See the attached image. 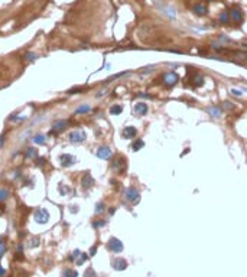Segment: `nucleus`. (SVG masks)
Returning a JSON list of instances; mask_svg holds the SVG:
<instances>
[{"mask_svg":"<svg viewBox=\"0 0 247 277\" xmlns=\"http://www.w3.org/2000/svg\"><path fill=\"white\" fill-rule=\"evenodd\" d=\"M95 251H97V247L94 245V247H91V250H90V256H94L95 254Z\"/></svg>","mask_w":247,"mask_h":277,"instance_id":"nucleus-40","label":"nucleus"},{"mask_svg":"<svg viewBox=\"0 0 247 277\" xmlns=\"http://www.w3.org/2000/svg\"><path fill=\"white\" fill-rule=\"evenodd\" d=\"M18 251H23V245H18Z\"/></svg>","mask_w":247,"mask_h":277,"instance_id":"nucleus-44","label":"nucleus"},{"mask_svg":"<svg viewBox=\"0 0 247 277\" xmlns=\"http://www.w3.org/2000/svg\"><path fill=\"white\" fill-rule=\"evenodd\" d=\"M122 111H123V107L119 105V104H116V105H113V107L110 108V113H111L113 116H119Z\"/></svg>","mask_w":247,"mask_h":277,"instance_id":"nucleus-22","label":"nucleus"},{"mask_svg":"<svg viewBox=\"0 0 247 277\" xmlns=\"http://www.w3.org/2000/svg\"><path fill=\"white\" fill-rule=\"evenodd\" d=\"M84 277H97V276H95V273H94L93 268H87L85 273H84Z\"/></svg>","mask_w":247,"mask_h":277,"instance_id":"nucleus-30","label":"nucleus"},{"mask_svg":"<svg viewBox=\"0 0 247 277\" xmlns=\"http://www.w3.org/2000/svg\"><path fill=\"white\" fill-rule=\"evenodd\" d=\"M35 221L38 224H46L49 221V214L46 209H38L35 212Z\"/></svg>","mask_w":247,"mask_h":277,"instance_id":"nucleus-5","label":"nucleus"},{"mask_svg":"<svg viewBox=\"0 0 247 277\" xmlns=\"http://www.w3.org/2000/svg\"><path fill=\"white\" fill-rule=\"evenodd\" d=\"M208 1H214V0H208Z\"/></svg>","mask_w":247,"mask_h":277,"instance_id":"nucleus-45","label":"nucleus"},{"mask_svg":"<svg viewBox=\"0 0 247 277\" xmlns=\"http://www.w3.org/2000/svg\"><path fill=\"white\" fill-rule=\"evenodd\" d=\"M103 211H104V204H103V202L97 204V207H95V212L100 214V212H103Z\"/></svg>","mask_w":247,"mask_h":277,"instance_id":"nucleus-34","label":"nucleus"},{"mask_svg":"<svg viewBox=\"0 0 247 277\" xmlns=\"http://www.w3.org/2000/svg\"><path fill=\"white\" fill-rule=\"evenodd\" d=\"M3 141H4V136H1V137H0V147L3 146Z\"/></svg>","mask_w":247,"mask_h":277,"instance_id":"nucleus-43","label":"nucleus"},{"mask_svg":"<svg viewBox=\"0 0 247 277\" xmlns=\"http://www.w3.org/2000/svg\"><path fill=\"white\" fill-rule=\"evenodd\" d=\"M111 168H113V170H116V172L122 173L126 170V160H124V157H116L113 162H111Z\"/></svg>","mask_w":247,"mask_h":277,"instance_id":"nucleus-3","label":"nucleus"},{"mask_svg":"<svg viewBox=\"0 0 247 277\" xmlns=\"http://www.w3.org/2000/svg\"><path fill=\"white\" fill-rule=\"evenodd\" d=\"M36 156H38V150H36L35 147H28L26 149V157L28 159H33Z\"/></svg>","mask_w":247,"mask_h":277,"instance_id":"nucleus-21","label":"nucleus"},{"mask_svg":"<svg viewBox=\"0 0 247 277\" xmlns=\"http://www.w3.org/2000/svg\"><path fill=\"white\" fill-rule=\"evenodd\" d=\"M143 146H144V141H143L142 138H137V140L132 144V150H133V152H137V150H140Z\"/></svg>","mask_w":247,"mask_h":277,"instance_id":"nucleus-19","label":"nucleus"},{"mask_svg":"<svg viewBox=\"0 0 247 277\" xmlns=\"http://www.w3.org/2000/svg\"><path fill=\"white\" fill-rule=\"evenodd\" d=\"M234 55H236L238 59H247V53H246V52H234Z\"/></svg>","mask_w":247,"mask_h":277,"instance_id":"nucleus-33","label":"nucleus"},{"mask_svg":"<svg viewBox=\"0 0 247 277\" xmlns=\"http://www.w3.org/2000/svg\"><path fill=\"white\" fill-rule=\"evenodd\" d=\"M178 81H179V75H178L177 72H168V74L163 75V82H165L166 87L175 85Z\"/></svg>","mask_w":247,"mask_h":277,"instance_id":"nucleus-4","label":"nucleus"},{"mask_svg":"<svg viewBox=\"0 0 247 277\" xmlns=\"http://www.w3.org/2000/svg\"><path fill=\"white\" fill-rule=\"evenodd\" d=\"M68 138L72 143H83L85 138H87V134L83 131V130H74L68 134Z\"/></svg>","mask_w":247,"mask_h":277,"instance_id":"nucleus-2","label":"nucleus"},{"mask_svg":"<svg viewBox=\"0 0 247 277\" xmlns=\"http://www.w3.org/2000/svg\"><path fill=\"white\" fill-rule=\"evenodd\" d=\"M189 81H191V84H192L194 87H199V85H202V84H204V78H202L199 74H195V75H192Z\"/></svg>","mask_w":247,"mask_h":277,"instance_id":"nucleus-17","label":"nucleus"},{"mask_svg":"<svg viewBox=\"0 0 247 277\" xmlns=\"http://www.w3.org/2000/svg\"><path fill=\"white\" fill-rule=\"evenodd\" d=\"M135 113L137 116H144L147 113V104L146 103H137L135 104Z\"/></svg>","mask_w":247,"mask_h":277,"instance_id":"nucleus-15","label":"nucleus"},{"mask_svg":"<svg viewBox=\"0 0 247 277\" xmlns=\"http://www.w3.org/2000/svg\"><path fill=\"white\" fill-rule=\"evenodd\" d=\"M220 23H224V25H227L230 22V12H223L221 15H220Z\"/></svg>","mask_w":247,"mask_h":277,"instance_id":"nucleus-20","label":"nucleus"},{"mask_svg":"<svg viewBox=\"0 0 247 277\" xmlns=\"http://www.w3.org/2000/svg\"><path fill=\"white\" fill-rule=\"evenodd\" d=\"M7 196H9V190L4 189V188H0V201L7 199Z\"/></svg>","mask_w":247,"mask_h":277,"instance_id":"nucleus-27","label":"nucleus"},{"mask_svg":"<svg viewBox=\"0 0 247 277\" xmlns=\"http://www.w3.org/2000/svg\"><path fill=\"white\" fill-rule=\"evenodd\" d=\"M136 134H137V130H136V127H133V126L124 127L123 131H122V136H123L124 138H133Z\"/></svg>","mask_w":247,"mask_h":277,"instance_id":"nucleus-9","label":"nucleus"},{"mask_svg":"<svg viewBox=\"0 0 247 277\" xmlns=\"http://www.w3.org/2000/svg\"><path fill=\"white\" fill-rule=\"evenodd\" d=\"M113 268L114 270H124L126 267H127V263H126V260H123V259H116V260H113Z\"/></svg>","mask_w":247,"mask_h":277,"instance_id":"nucleus-16","label":"nucleus"},{"mask_svg":"<svg viewBox=\"0 0 247 277\" xmlns=\"http://www.w3.org/2000/svg\"><path fill=\"white\" fill-rule=\"evenodd\" d=\"M223 108L227 110V111H231V110H234V104L230 103V101H226V103H223Z\"/></svg>","mask_w":247,"mask_h":277,"instance_id":"nucleus-28","label":"nucleus"},{"mask_svg":"<svg viewBox=\"0 0 247 277\" xmlns=\"http://www.w3.org/2000/svg\"><path fill=\"white\" fill-rule=\"evenodd\" d=\"M163 13H165V15H168L169 17H172V19L177 16V13H175V10H174L172 7H163Z\"/></svg>","mask_w":247,"mask_h":277,"instance_id":"nucleus-25","label":"nucleus"},{"mask_svg":"<svg viewBox=\"0 0 247 277\" xmlns=\"http://www.w3.org/2000/svg\"><path fill=\"white\" fill-rule=\"evenodd\" d=\"M23 58H25L26 61H35L38 56H36V53H33V52H26V53L23 55Z\"/></svg>","mask_w":247,"mask_h":277,"instance_id":"nucleus-26","label":"nucleus"},{"mask_svg":"<svg viewBox=\"0 0 247 277\" xmlns=\"http://www.w3.org/2000/svg\"><path fill=\"white\" fill-rule=\"evenodd\" d=\"M4 253H6V244H4L3 240H0V257H1Z\"/></svg>","mask_w":247,"mask_h":277,"instance_id":"nucleus-31","label":"nucleus"},{"mask_svg":"<svg viewBox=\"0 0 247 277\" xmlns=\"http://www.w3.org/2000/svg\"><path fill=\"white\" fill-rule=\"evenodd\" d=\"M207 113H208L211 117H214V119H220V117H221V108H220V107H215V105L207 107Z\"/></svg>","mask_w":247,"mask_h":277,"instance_id":"nucleus-14","label":"nucleus"},{"mask_svg":"<svg viewBox=\"0 0 247 277\" xmlns=\"http://www.w3.org/2000/svg\"><path fill=\"white\" fill-rule=\"evenodd\" d=\"M97 157L100 159H104V160H108L111 157V149L108 146H101L97 149Z\"/></svg>","mask_w":247,"mask_h":277,"instance_id":"nucleus-8","label":"nucleus"},{"mask_svg":"<svg viewBox=\"0 0 247 277\" xmlns=\"http://www.w3.org/2000/svg\"><path fill=\"white\" fill-rule=\"evenodd\" d=\"M78 91H83V88H72V89L68 91V94H77Z\"/></svg>","mask_w":247,"mask_h":277,"instance_id":"nucleus-38","label":"nucleus"},{"mask_svg":"<svg viewBox=\"0 0 247 277\" xmlns=\"http://www.w3.org/2000/svg\"><path fill=\"white\" fill-rule=\"evenodd\" d=\"M32 140L36 144H45V136H42V134H35L32 137Z\"/></svg>","mask_w":247,"mask_h":277,"instance_id":"nucleus-24","label":"nucleus"},{"mask_svg":"<svg viewBox=\"0 0 247 277\" xmlns=\"http://www.w3.org/2000/svg\"><path fill=\"white\" fill-rule=\"evenodd\" d=\"M220 42H224V43H234L228 36H226V35H224V36H220Z\"/></svg>","mask_w":247,"mask_h":277,"instance_id":"nucleus-32","label":"nucleus"},{"mask_svg":"<svg viewBox=\"0 0 247 277\" xmlns=\"http://www.w3.org/2000/svg\"><path fill=\"white\" fill-rule=\"evenodd\" d=\"M139 97H142V98H153L152 95H149V94H137Z\"/></svg>","mask_w":247,"mask_h":277,"instance_id":"nucleus-41","label":"nucleus"},{"mask_svg":"<svg viewBox=\"0 0 247 277\" xmlns=\"http://www.w3.org/2000/svg\"><path fill=\"white\" fill-rule=\"evenodd\" d=\"M85 260H87V256L81 253V254L78 256V260H77V264H78V266H81V264H83V263H84Z\"/></svg>","mask_w":247,"mask_h":277,"instance_id":"nucleus-29","label":"nucleus"},{"mask_svg":"<svg viewBox=\"0 0 247 277\" xmlns=\"http://www.w3.org/2000/svg\"><path fill=\"white\" fill-rule=\"evenodd\" d=\"M129 74H132L130 71H124V72H119V74H114L113 77H110L108 80H107V82H111L113 80H117V78H122V77H124V75H129Z\"/></svg>","mask_w":247,"mask_h":277,"instance_id":"nucleus-23","label":"nucleus"},{"mask_svg":"<svg viewBox=\"0 0 247 277\" xmlns=\"http://www.w3.org/2000/svg\"><path fill=\"white\" fill-rule=\"evenodd\" d=\"M107 248H108L110 251H113V253H120V251L123 250V244H122L120 240H117V238H111V240L108 241V244H107Z\"/></svg>","mask_w":247,"mask_h":277,"instance_id":"nucleus-7","label":"nucleus"},{"mask_svg":"<svg viewBox=\"0 0 247 277\" xmlns=\"http://www.w3.org/2000/svg\"><path fill=\"white\" fill-rule=\"evenodd\" d=\"M93 185H94V179H93V176H91L90 173H85V175L83 176V179H81V186H83L84 189H90Z\"/></svg>","mask_w":247,"mask_h":277,"instance_id":"nucleus-12","label":"nucleus"},{"mask_svg":"<svg viewBox=\"0 0 247 277\" xmlns=\"http://www.w3.org/2000/svg\"><path fill=\"white\" fill-rule=\"evenodd\" d=\"M90 110H91V105H90V104H83V105H80V107L75 110V116H77V114H85V113H88Z\"/></svg>","mask_w":247,"mask_h":277,"instance_id":"nucleus-18","label":"nucleus"},{"mask_svg":"<svg viewBox=\"0 0 247 277\" xmlns=\"http://www.w3.org/2000/svg\"><path fill=\"white\" fill-rule=\"evenodd\" d=\"M39 245V238H32L31 240V247H38Z\"/></svg>","mask_w":247,"mask_h":277,"instance_id":"nucleus-36","label":"nucleus"},{"mask_svg":"<svg viewBox=\"0 0 247 277\" xmlns=\"http://www.w3.org/2000/svg\"><path fill=\"white\" fill-rule=\"evenodd\" d=\"M192 12H194L195 15H198V16H205L207 12H208V9H207V6L204 3H196L192 7Z\"/></svg>","mask_w":247,"mask_h":277,"instance_id":"nucleus-11","label":"nucleus"},{"mask_svg":"<svg viewBox=\"0 0 247 277\" xmlns=\"http://www.w3.org/2000/svg\"><path fill=\"white\" fill-rule=\"evenodd\" d=\"M94 227H103V225H106V221H97V222H94Z\"/></svg>","mask_w":247,"mask_h":277,"instance_id":"nucleus-39","label":"nucleus"},{"mask_svg":"<svg viewBox=\"0 0 247 277\" xmlns=\"http://www.w3.org/2000/svg\"><path fill=\"white\" fill-rule=\"evenodd\" d=\"M68 124H70V120H56L52 123V129L53 130H56V131H61V130H64L65 127H68Z\"/></svg>","mask_w":247,"mask_h":277,"instance_id":"nucleus-13","label":"nucleus"},{"mask_svg":"<svg viewBox=\"0 0 247 277\" xmlns=\"http://www.w3.org/2000/svg\"><path fill=\"white\" fill-rule=\"evenodd\" d=\"M59 162H61V166H64V168H70V166H72V165L77 162V159H75L72 155L64 153V155L59 156Z\"/></svg>","mask_w":247,"mask_h":277,"instance_id":"nucleus-6","label":"nucleus"},{"mask_svg":"<svg viewBox=\"0 0 247 277\" xmlns=\"http://www.w3.org/2000/svg\"><path fill=\"white\" fill-rule=\"evenodd\" d=\"M230 19L231 20H234L236 23H241L243 22V12L240 10V9H233L231 12H230Z\"/></svg>","mask_w":247,"mask_h":277,"instance_id":"nucleus-10","label":"nucleus"},{"mask_svg":"<svg viewBox=\"0 0 247 277\" xmlns=\"http://www.w3.org/2000/svg\"><path fill=\"white\" fill-rule=\"evenodd\" d=\"M124 196H126V199L130 202V204H137L139 201H140V193H139V190L136 189L135 186H130V188H127L126 189V192H124Z\"/></svg>","mask_w":247,"mask_h":277,"instance_id":"nucleus-1","label":"nucleus"},{"mask_svg":"<svg viewBox=\"0 0 247 277\" xmlns=\"http://www.w3.org/2000/svg\"><path fill=\"white\" fill-rule=\"evenodd\" d=\"M4 274H6V270H4V268L0 266V276H4Z\"/></svg>","mask_w":247,"mask_h":277,"instance_id":"nucleus-42","label":"nucleus"},{"mask_svg":"<svg viewBox=\"0 0 247 277\" xmlns=\"http://www.w3.org/2000/svg\"><path fill=\"white\" fill-rule=\"evenodd\" d=\"M153 69H155V67H153V65H150V67H146V68L143 69V74H150V72H153Z\"/></svg>","mask_w":247,"mask_h":277,"instance_id":"nucleus-35","label":"nucleus"},{"mask_svg":"<svg viewBox=\"0 0 247 277\" xmlns=\"http://www.w3.org/2000/svg\"><path fill=\"white\" fill-rule=\"evenodd\" d=\"M231 94H233V95L240 97V95H241V91H240V89H236V88H231Z\"/></svg>","mask_w":247,"mask_h":277,"instance_id":"nucleus-37","label":"nucleus"}]
</instances>
